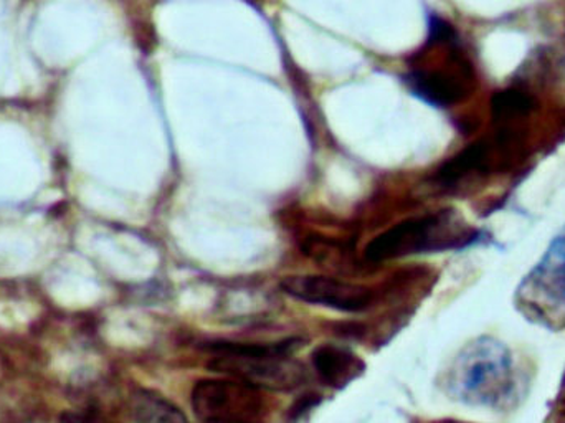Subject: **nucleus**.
Returning <instances> with one entry per match:
<instances>
[{"label":"nucleus","mask_w":565,"mask_h":423,"mask_svg":"<svg viewBox=\"0 0 565 423\" xmlns=\"http://www.w3.org/2000/svg\"><path fill=\"white\" fill-rule=\"evenodd\" d=\"M427 43L437 53V62L412 66L402 82L412 95L434 108L467 102L477 89V68L458 30L444 17L431 13Z\"/></svg>","instance_id":"obj_1"},{"label":"nucleus","mask_w":565,"mask_h":423,"mask_svg":"<svg viewBox=\"0 0 565 423\" xmlns=\"http://www.w3.org/2000/svg\"><path fill=\"white\" fill-rule=\"evenodd\" d=\"M448 389L463 404L494 411L507 408L516 395L513 352L491 336L473 339L455 359Z\"/></svg>","instance_id":"obj_2"},{"label":"nucleus","mask_w":565,"mask_h":423,"mask_svg":"<svg viewBox=\"0 0 565 423\" xmlns=\"http://www.w3.org/2000/svg\"><path fill=\"white\" fill-rule=\"evenodd\" d=\"M483 233L455 211H437L395 223L371 240L364 250L367 262L382 263L422 253L463 250L480 242Z\"/></svg>","instance_id":"obj_3"},{"label":"nucleus","mask_w":565,"mask_h":423,"mask_svg":"<svg viewBox=\"0 0 565 423\" xmlns=\"http://www.w3.org/2000/svg\"><path fill=\"white\" fill-rule=\"evenodd\" d=\"M209 349L212 371L248 382L262 391L289 392L305 384V366L292 356L296 341L277 345L214 342Z\"/></svg>","instance_id":"obj_4"},{"label":"nucleus","mask_w":565,"mask_h":423,"mask_svg":"<svg viewBox=\"0 0 565 423\" xmlns=\"http://www.w3.org/2000/svg\"><path fill=\"white\" fill-rule=\"evenodd\" d=\"M514 306L526 321L540 328L565 329V232L551 240L546 252L521 279Z\"/></svg>","instance_id":"obj_5"},{"label":"nucleus","mask_w":565,"mask_h":423,"mask_svg":"<svg viewBox=\"0 0 565 423\" xmlns=\"http://www.w3.org/2000/svg\"><path fill=\"white\" fill-rule=\"evenodd\" d=\"M191 405L199 423H267L268 417L262 389L228 376L195 382Z\"/></svg>","instance_id":"obj_6"},{"label":"nucleus","mask_w":565,"mask_h":423,"mask_svg":"<svg viewBox=\"0 0 565 423\" xmlns=\"http://www.w3.org/2000/svg\"><path fill=\"white\" fill-rule=\"evenodd\" d=\"M511 159L498 148L493 138L478 139L444 162L428 182L440 194L461 195L475 191L481 182L503 171Z\"/></svg>","instance_id":"obj_7"},{"label":"nucleus","mask_w":565,"mask_h":423,"mask_svg":"<svg viewBox=\"0 0 565 423\" xmlns=\"http://www.w3.org/2000/svg\"><path fill=\"white\" fill-rule=\"evenodd\" d=\"M280 288L296 302L341 313H362L374 303V289L371 286L331 276H286L281 279Z\"/></svg>","instance_id":"obj_8"},{"label":"nucleus","mask_w":565,"mask_h":423,"mask_svg":"<svg viewBox=\"0 0 565 423\" xmlns=\"http://www.w3.org/2000/svg\"><path fill=\"white\" fill-rule=\"evenodd\" d=\"M312 368L328 388L342 389L364 374L365 364L351 349L322 345L312 352Z\"/></svg>","instance_id":"obj_9"},{"label":"nucleus","mask_w":565,"mask_h":423,"mask_svg":"<svg viewBox=\"0 0 565 423\" xmlns=\"http://www.w3.org/2000/svg\"><path fill=\"white\" fill-rule=\"evenodd\" d=\"M135 423H191L181 409L151 391H136L129 402Z\"/></svg>","instance_id":"obj_10"},{"label":"nucleus","mask_w":565,"mask_h":423,"mask_svg":"<svg viewBox=\"0 0 565 423\" xmlns=\"http://www.w3.org/2000/svg\"><path fill=\"white\" fill-rule=\"evenodd\" d=\"M62 423H109L99 415L96 409H82V411L66 412L62 415Z\"/></svg>","instance_id":"obj_11"},{"label":"nucleus","mask_w":565,"mask_h":423,"mask_svg":"<svg viewBox=\"0 0 565 423\" xmlns=\"http://www.w3.org/2000/svg\"><path fill=\"white\" fill-rule=\"evenodd\" d=\"M554 411H556L557 422L565 423V371L563 379H561L559 391H557Z\"/></svg>","instance_id":"obj_12"},{"label":"nucleus","mask_w":565,"mask_h":423,"mask_svg":"<svg viewBox=\"0 0 565 423\" xmlns=\"http://www.w3.org/2000/svg\"><path fill=\"white\" fill-rule=\"evenodd\" d=\"M428 423H470V422H461V421H454V419H444V421H434Z\"/></svg>","instance_id":"obj_13"}]
</instances>
